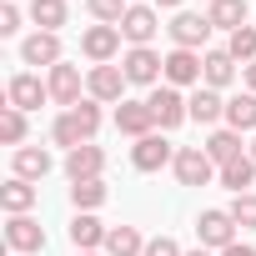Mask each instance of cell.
I'll use <instances>...</instances> for the list:
<instances>
[{
  "instance_id": "6da1fadb",
  "label": "cell",
  "mask_w": 256,
  "mask_h": 256,
  "mask_svg": "<svg viewBox=\"0 0 256 256\" xmlns=\"http://www.w3.org/2000/svg\"><path fill=\"white\" fill-rule=\"evenodd\" d=\"M120 70H126L131 86H156L166 76V56H156L151 46H131V50L120 56Z\"/></svg>"
},
{
  "instance_id": "52a82bcc",
  "label": "cell",
  "mask_w": 256,
  "mask_h": 256,
  "mask_svg": "<svg viewBox=\"0 0 256 256\" xmlns=\"http://www.w3.org/2000/svg\"><path fill=\"white\" fill-rule=\"evenodd\" d=\"M100 171H106V151H100L96 141L66 151V176H70V186H76V181H100Z\"/></svg>"
},
{
  "instance_id": "74e56055",
  "label": "cell",
  "mask_w": 256,
  "mask_h": 256,
  "mask_svg": "<svg viewBox=\"0 0 256 256\" xmlns=\"http://www.w3.org/2000/svg\"><path fill=\"white\" fill-rule=\"evenodd\" d=\"M186 256H211V251H206V246H196V251H186Z\"/></svg>"
},
{
  "instance_id": "8fae6325",
  "label": "cell",
  "mask_w": 256,
  "mask_h": 256,
  "mask_svg": "<svg viewBox=\"0 0 256 256\" xmlns=\"http://www.w3.org/2000/svg\"><path fill=\"white\" fill-rule=\"evenodd\" d=\"M80 50H86L96 66H110L116 50H120V26H90V30L80 36Z\"/></svg>"
},
{
  "instance_id": "4fadbf2b",
  "label": "cell",
  "mask_w": 256,
  "mask_h": 256,
  "mask_svg": "<svg viewBox=\"0 0 256 256\" xmlns=\"http://www.w3.org/2000/svg\"><path fill=\"white\" fill-rule=\"evenodd\" d=\"M46 86H50V100H56V106H66V110L80 106V70H76V66H66V60L50 66V80H46Z\"/></svg>"
},
{
  "instance_id": "3957f363",
  "label": "cell",
  "mask_w": 256,
  "mask_h": 256,
  "mask_svg": "<svg viewBox=\"0 0 256 256\" xmlns=\"http://www.w3.org/2000/svg\"><path fill=\"white\" fill-rule=\"evenodd\" d=\"M176 181H181V186H211V181H216V161H211L201 146H181V151H176Z\"/></svg>"
},
{
  "instance_id": "5bb4252c",
  "label": "cell",
  "mask_w": 256,
  "mask_h": 256,
  "mask_svg": "<svg viewBox=\"0 0 256 256\" xmlns=\"http://www.w3.org/2000/svg\"><path fill=\"white\" fill-rule=\"evenodd\" d=\"M6 241H10V251H20V256H30V251H46V231H40V221H30V216H10V226H6Z\"/></svg>"
},
{
  "instance_id": "f546056e",
  "label": "cell",
  "mask_w": 256,
  "mask_h": 256,
  "mask_svg": "<svg viewBox=\"0 0 256 256\" xmlns=\"http://www.w3.org/2000/svg\"><path fill=\"white\" fill-rule=\"evenodd\" d=\"M70 201H76V211H96L106 201V181H76L70 186Z\"/></svg>"
},
{
  "instance_id": "4dcf8cb0",
  "label": "cell",
  "mask_w": 256,
  "mask_h": 256,
  "mask_svg": "<svg viewBox=\"0 0 256 256\" xmlns=\"http://www.w3.org/2000/svg\"><path fill=\"white\" fill-rule=\"evenodd\" d=\"M86 10H90V16L100 20V26H120L131 6H126V0H86Z\"/></svg>"
},
{
  "instance_id": "ffe728a7",
  "label": "cell",
  "mask_w": 256,
  "mask_h": 256,
  "mask_svg": "<svg viewBox=\"0 0 256 256\" xmlns=\"http://www.w3.org/2000/svg\"><path fill=\"white\" fill-rule=\"evenodd\" d=\"M106 236H110V226H100L90 211H76V221H70V241H76V251H96V246H106Z\"/></svg>"
},
{
  "instance_id": "ab89813d",
  "label": "cell",
  "mask_w": 256,
  "mask_h": 256,
  "mask_svg": "<svg viewBox=\"0 0 256 256\" xmlns=\"http://www.w3.org/2000/svg\"><path fill=\"white\" fill-rule=\"evenodd\" d=\"M251 161H256V141H251Z\"/></svg>"
},
{
  "instance_id": "484cf974",
  "label": "cell",
  "mask_w": 256,
  "mask_h": 256,
  "mask_svg": "<svg viewBox=\"0 0 256 256\" xmlns=\"http://www.w3.org/2000/svg\"><path fill=\"white\" fill-rule=\"evenodd\" d=\"M226 126L231 131H256V96H231L226 100Z\"/></svg>"
},
{
  "instance_id": "9c48e42d",
  "label": "cell",
  "mask_w": 256,
  "mask_h": 256,
  "mask_svg": "<svg viewBox=\"0 0 256 256\" xmlns=\"http://www.w3.org/2000/svg\"><path fill=\"white\" fill-rule=\"evenodd\" d=\"M126 70L120 66H90V76H86V90H90V100H126Z\"/></svg>"
},
{
  "instance_id": "7a4b0ae2",
  "label": "cell",
  "mask_w": 256,
  "mask_h": 256,
  "mask_svg": "<svg viewBox=\"0 0 256 256\" xmlns=\"http://www.w3.org/2000/svg\"><path fill=\"white\" fill-rule=\"evenodd\" d=\"M146 106L156 110V126H161V131H176L181 120H191V106H186V96H181L176 86H156V90L146 96Z\"/></svg>"
},
{
  "instance_id": "9a60e30c",
  "label": "cell",
  "mask_w": 256,
  "mask_h": 256,
  "mask_svg": "<svg viewBox=\"0 0 256 256\" xmlns=\"http://www.w3.org/2000/svg\"><path fill=\"white\" fill-rule=\"evenodd\" d=\"M120 36L131 46H151V36H156V6H131L126 20H120Z\"/></svg>"
},
{
  "instance_id": "2e32d148",
  "label": "cell",
  "mask_w": 256,
  "mask_h": 256,
  "mask_svg": "<svg viewBox=\"0 0 256 256\" xmlns=\"http://www.w3.org/2000/svg\"><path fill=\"white\" fill-rule=\"evenodd\" d=\"M20 60H26V66H60V40H56V30H36V36L20 46Z\"/></svg>"
},
{
  "instance_id": "836d02e7",
  "label": "cell",
  "mask_w": 256,
  "mask_h": 256,
  "mask_svg": "<svg viewBox=\"0 0 256 256\" xmlns=\"http://www.w3.org/2000/svg\"><path fill=\"white\" fill-rule=\"evenodd\" d=\"M20 30V10H16V0H6L0 6V36H16Z\"/></svg>"
},
{
  "instance_id": "d590c367",
  "label": "cell",
  "mask_w": 256,
  "mask_h": 256,
  "mask_svg": "<svg viewBox=\"0 0 256 256\" xmlns=\"http://www.w3.org/2000/svg\"><path fill=\"white\" fill-rule=\"evenodd\" d=\"M246 86H251V96H256V60L246 66Z\"/></svg>"
},
{
  "instance_id": "f35d334b",
  "label": "cell",
  "mask_w": 256,
  "mask_h": 256,
  "mask_svg": "<svg viewBox=\"0 0 256 256\" xmlns=\"http://www.w3.org/2000/svg\"><path fill=\"white\" fill-rule=\"evenodd\" d=\"M76 256H100V251H76Z\"/></svg>"
},
{
  "instance_id": "ba28073f",
  "label": "cell",
  "mask_w": 256,
  "mask_h": 256,
  "mask_svg": "<svg viewBox=\"0 0 256 256\" xmlns=\"http://www.w3.org/2000/svg\"><path fill=\"white\" fill-rule=\"evenodd\" d=\"M116 131H120V136H136V141L151 136V131H156V110H151L146 100H120V106H116Z\"/></svg>"
},
{
  "instance_id": "8d00e7d4",
  "label": "cell",
  "mask_w": 256,
  "mask_h": 256,
  "mask_svg": "<svg viewBox=\"0 0 256 256\" xmlns=\"http://www.w3.org/2000/svg\"><path fill=\"white\" fill-rule=\"evenodd\" d=\"M151 6H156V10H176V6H181V0H151Z\"/></svg>"
},
{
  "instance_id": "4316f807",
  "label": "cell",
  "mask_w": 256,
  "mask_h": 256,
  "mask_svg": "<svg viewBox=\"0 0 256 256\" xmlns=\"http://www.w3.org/2000/svg\"><path fill=\"white\" fill-rule=\"evenodd\" d=\"M30 20L40 30H60L66 26V0H30Z\"/></svg>"
},
{
  "instance_id": "e0dca14e",
  "label": "cell",
  "mask_w": 256,
  "mask_h": 256,
  "mask_svg": "<svg viewBox=\"0 0 256 256\" xmlns=\"http://www.w3.org/2000/svg\"><path fill=\"white\" fill-rule=\"evenodd\" d=\"M186 106H191V120H201V126L226 120V100H221V90H211V86H196Z\"/></svg>"
},
{
  "instance_id": "cb8c5ba5",
  "label": "cell",
  "mask_w": 256,
  "mask_h": 256,
  "mask_svg": "<svg viewBox=\"0 0 256 256\" xmlns=\"http://www.w3.org/2000/svg\"><path fill=\"white\" fill-rule=\"evenodd\" d=\"M206 20H211L216 30H241V26H246V0H211Z\"/></svg>"
},
{
  "instance_id": "83f0119b",
  "label": "cell",
  "mask_w": 256,
  "mask_h": 256,
  "mask_svg": "<svg viewBox=\"0 0 256 256\" xmlns=\"http://www.w3.org/2000/svg\"><path fill=\"white\" fill-rule=\"evenodd\" d=\"M0 141L20 151V141H26V110H16V106L0 110Z\"/></svg>"
},
{
  "instance_id": "7c38bea8",
  "label": "cell",
  "mask_w": 256,
  "mask_h": 256,
  "mask_svg": "<svg viewBox=\"0 0 256 256\" xmlns=\"http://www.w3.org/2000/svg\"><path fill=\"white\" fill-rule=\"evenodd\" d=\"M201 70H206V66H201L196 50H171V56H166V86H176V90H181V86H201Z\"/></svg>"
},
{
  "instance_id": "1f68e13d",
  "label": "cell",
  "mask_w": 256,
  "mask_h": 256,
  "mask_svg": "<svg viewBox=\"0 0 256 256\" xmlns=\"http://www.w3.org/2000/svg\"><path fill=\"white\" fill-rule=\"evenodd\" d=\"M231 221L236 226H246V231H256V191H246V196H231Z\"/></svg>"
},
{
  "instance_id": "d6986e66",
  "label": "cell",
  "mask_w": 256,
  "mask_h": 256,
  "mask_svg": "<svg viewBox=\"0 0 256 256\" xmlns=\"http://www.w3.org/2000/svg\"><path fill=\"white\" fill-rule=\"evenodd\" d=\"M50 166H56V161H50L46 146H20V151H16V176H20V181H46Z\"/></svg>"
},
{
  "instance_id": "f1b7e54d",
  "label": "cell",
  "mask_w": 256,
  "mask_h": 256,
  "mask_svg": "<svg viewBox=\"0 0 256 256\" xmlns=\"http://www.w3.org/2000/svg\"><path fill=\"white\" fill-rule=\"evenodd\" d=\"M226 50H231V60H241V66H251V60H256V26H241V30H231V40H226Z\"/></svg>"
},
{
  "instance_id": "277c9868",
  "label": "cell",
  "mask_w": 256,
  "mask_h": 256,
  "mask_svg": "<svg viewBox=\"0 0 256 256\" xmlns=\"http://www.w3.org/2000/svg\"><path fill=\"white\" fill-rule=\"evenodd\" d=\"M196 236H201L206 251H226V246L236 241V221H231V211H201V216H196Z\"/></svg>"
},
{
  "instance_id": "d6a6232c",
  "label": "cell",
  "mask_w": 256,
  "mask_h": 256,
  "mask_svg": "<svg viewBox=\"0 0 256 256\" xmlns=\"http://www.w3.org/2000/svg\"><path fill=\"white\" fill-rule=\"evenodd\" d=\"M141 256H186V251H181L171 236H156V241H146V251H141Z\"/></svg>"
},
{
  "instance_id": "d4e9b609",
  "label": "cell",
  "mask_w": 256,
  "mask_h": 256,
  "mask_svg": "<svg viewBox=\"0 0 256 256\" xmlns=\"http://www.w3.org/2000/svg\"><path fill=\"white\" fill-rule=\"evenodd\" d=\"M141 251H146V241H141L136 226H110V236H106V256H141Z\"/></svg>"
},
{
  "instance_id": "44dd1931",
  "label": "cell",
  "mask_w": 256,
  "mask_h": 256,
  "mask_svg": "<svg viewBox=\"0 0 256 256\" xmlns=\"http://www.w3.org/2000/svg\"><path fill=\"white\" fill-rule=\"evenodd\" d=\"M201 80L211 86V90H221V86H231V76H236V60H231V50H206L201 56Z\"/></svg>"
},
{
  "instance_id": "7402d4cb",
  "label": "cell",
  "mask_w": 256,
  "mask_h": 256,
  "mask_svg": "<svg viewBox=\"0 0 256 256\" xmlns=\"http://www.w3.org/2000/svg\"><path fill=\"white\" fill-rule=\"evenodd\" d=\"M216 181H221V186H226L231 196H246V186L256 181V161H251V151H246L241 161H231V166H221V171H216Z\"/></svg>"
},
{
  "instance_id": "603a6c76",
  "label": "cell",
  "mask_w": 256,
  "mask_h": 256,
  "mask_svg": "<svg viewBox=\"0 0 256 256\" xmlns=\"http://www.w3.org/2000/svg\"><path fill=\"white\" fill-rule=\"evenodd\" d=\"M0 206H6L10 216H26V211L36 206V186H30V181H20V176H10L6 186H0Z\"/></svg>"
},
{
  "instance_id": "e575fe53",
  "label": "cell",
  "mask_w": 256,
  "mask_h": 256,
  "mask_svg": "<svg viewBox=\"0 0 256 256\" xmlns=\"http://www.w3.org/2000/svg\"><path fill=\"white\" fill-rule=\"evenodd\" d=\"M221 256H256V246H251V241H231Z\"/></svg>"
},
{
  "instance_id": "30bf717a",
  "label": "cell",
  "mask_w": 256,
  "mask_h": 256,
  "mask_svg": "<svg viewBox=\"0 0 256 256\" xmlns=\"http://www.w3.org/2000/svg\"><path fill=\"white\" fill-rule=\"evenodd\" d=\"M211 20L206 16H191V10H181L176 20H171V40H176V50H201L206 40H211Z\"/></svg>"
},
{
  "instance_id": "8992f818",
  "label": "cell",
  "mask_w": 256,
  "mask_h": 256,
  "mask_svg": "<svg viewBox=\"0 0 256 256\" xmlns=\"http://www.w3.org/2000/svg\"><path fill=\"white\" fill-rule=\"evenodd\" d=\"M131 161H136V171H161V166H176V146L151 131V136H141L131 146Z\"/></svg>"
},
{
  "instance_id": "ac0fdd59",
  "label": "cell",
  "mask_w": 256,
  "mask_h": 256,
  "mask_svg": "<svg viewBox=\"0 0 256 256\" xmlns=\"http://www.w3.org/2000/svg\"><path fill=\"white\" fill-rule=\"evenodd\" d=\"M201 151H206V156H211V161H216V171H221V166H231V161H241V156H246V151H241V131H231V126H226V131H211V141H206V146H201Z\"/></svg>"
},
{
  "instance_id": "5b68a950",
  "label": "cell",
  "mask_w": 256,
  "mask_h": 256,
  "mask_svg": "<svg viewBox=\"0 0 256 256\" xmlns=\"http://www.w3.org/2000/svg\"><path fill=\"white\" fill-rule=\"evenodd\" d=\"M46 100H50V86H40V76H30V70L10 76V86H6V106H16V110H36V106H46Z\"/></svg>"
}]
</instances>
